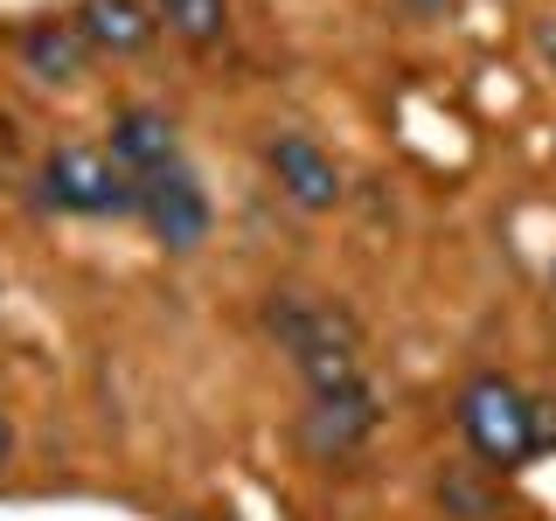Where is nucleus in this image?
I'll return each mask as SVG.
<instances>
[{"label":"nucleus","mask_w":556,"mask_h":521,"mask_svg":"<svg viewBox=\"0 0 556 521\" xmlns=\"http://www.w3.org/2000/svg\"><path fill=\"white\" fill-rule=\"evenodd\" d=\"M265 327L271 341L292 355V369L306 376L313 396L327 390H355L362 382V327L341 306L313 300V292H271L265 300Z\"/></svg>","instance_id":"1"},{"label":"nucleus","mask_w":556,"mask_h":521,"mask_svg":"<svg viewBox=\"0 0 556 521\" xmlns=\"http://www.w3.org/2000/svg\"><path fill=\"white\" fill-rule=\"evenodd\" d=\"M459 431H466V445H473V459L494 466V473H515V466L543 445V417H535V404L508 376H473L466 382L459 390Z\"/></svg>","instance_id":"2"},{"label":"nucleus","mask_w":556,"mask_h":521,"mask_svg":"<svg viewBox=\"0 0 556 521\" xmlns=\"http://www.w3.org/2000/svg\"><path fill=\"white\" fill-rule=\"evenodd\" d=\"M35 188L63 216H126V208H139V181L98 147H56L35 174Z\"/></svg>","instance_id":"3"},{"label":"nucleus","mask_w":556,"mask_h":521,"mask_svg":"<svg viewBox=\"0 0 556 521\" xmlns=\"http://www.w3.org/2000/svg\"><path fill=\"white\" fill-rule=\"evenodd\" d=\"M139 216H147L153 243L174 251V257H188V251L208 243V195L188 167H167V174H153V181H139Z\"/></svg>","instance_id":"4"},{"label":"nucleus","mask_w":556,"mask_h":521,"mask_svg":"<svg viewBox=\"0 0 556 521\" xmlns=\"http://www.w3.org/2000/svg\"><path fill=\"white\" fill-rule=\"evenodd\" d=\"M376 424H382V404H376L369 382L327 390V396H313L306 417H300V445L313 452V459H355V452L376 439Z\"/></svg>","instance_id":"5"},{"label":"nucleus","mask_w":556,"mask_h":521,"mask_svg":"<svg viewBox=\"0 0 556 521\" xmlns=\"http://www.w3.org/2000/svg\"><path fill=\"white\" fill-rule=\"evenodd\" d=\"M265 167H271L278 195H286L292 208H306V216H320V208L341 202V167H334V153H327L320 139H306V132H278L271 147H265Z\"/></svg>","instance_id":"6"},{"label":"nucleus","mask_w":556,"mask_h":521,"mask_svg":"<svg viewBox=\"0 0 556 521\" xmlns=\"http://www.w3.org/2000/svg\"><path fill=\"white\" fill-rule=\"evenodd\" d=\"M112 161L132 174V181H153V174L181 167V139H174V118L153 112V104H132V112L112 118Z\"/></svg>","instance_id":"7"},{"label":"nucleus","mask_w":556,"mask_h":521,"mask_svg":"<svg viewBox=\"0 0 556 521\" xmlns=\"http://www.w3.org/2000/svg\"><path fill=\"white\" fill-rule=\"evenodd\" d=\"M70 22H77L84 42L104 49V56H139V49L161 35L153 8H139V0H77V14H70Z\"/></svg>","instance_id":"8"},{"label":"nucleus","mask_w":556,"mask_h":521,"mask_svg":"<svg viewBox=\"0 0 556 521\" xmlns=\"http://www.w3.org/2000/svg\"><path fill=\"white\" fill-rule=\"evenodd\" d=\"M98 49L84 42V28L77 22H28L22 28V63H28V77H42V84H77L84 69H91Z\"/></svg>","instance_id":"9"},{"label":"nucleus","mask_w":556,"mask_h":521,"mask_svg":"<svg viewBox=\"0 0 556 521\" xmlns=\"http://www.w3.org/2000/svg\"><path fill=\"white\" fill-rule=\"evenodd\" d=\"M153 22L188 49H223V35H230V0H153Z\"/></svg>","instance_id":"10"},{"label":"nucleus","mask_w":556,"mask_h":521,"mask_svg":"<svg viewBox=\"0 0 556 521\" xmlns=\"http://www.w3.org/2000/svg\"><path fill=\"white\" fill-rule=\"evenodd\" d=\"M535 49H543V63H556V14H549V22H535Z\"/></svg>","instance_id":"11"},{"label":"nucleus","mask_w":556,"mask_h":521,"mask_svg":"<svg viewBox=\"0 0 556 521\" xmlns=\"http://www.w3.org/2000/svg\"><path fill=\"white\" fill-rule=\"evenodd\" d=\"M8 452H14V424H8V410H0V466H8Z\"/></svg>","instance_id":"12"}]
</instances>
